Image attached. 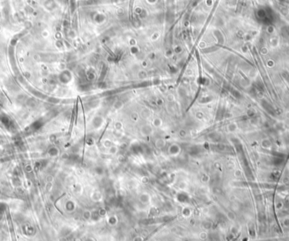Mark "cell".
Returning <instances> with one entry per match:
<instances>
[{
    "label": "cell",
    "mask_w": 289,
    "mask_h": 241,
    "mask_svg": "<svg viewBox=\"0 0 289 241\" xmlns=\"http://www.w3.org/2000/svg\"><path fill=\"white\" fill-rule=\"evenodd\" d=\"M174 148H175V145H172V146H170V148H169V153H170L171 156H177L178 153H179L180 146H177L176 149H174Z\"/></svg>",
    "instance_id": "obj_1"
},
{
    "label": "cell",
    "mask_w": 289,
    "mask_h": 241,
    "mask_svg": "<svg viewBox=\"0 0 289 241\" xmlns=\"http://www.w3.org/2000/svg\"><path fill=\"white\" fill-rule=\"evenodd\" d=\"M140 114H141V116H142L143 118H145V119H148V118L150 116V109H148L147 108H143V109L141 110Z\"/></svg>",
    "instance_id": "obj_2"
},
{
    "label": "cell",
    "mask_w": 289,
    "mask_h": 241,
    "mask_svg": "<svg viewBox=\"0 0 289 241\" xmlns=\"http://www.w3.org/2000/svg\"><path fill=\"white\" fill-rule=\"evenodd\" d=\"M113 107L114 109L119 110V109H121V108H122L123 107H124V102H123L122 101H120V100L116 101V102L113 103Z\"/></svg>",
    "instance_id": "obj_3"
},
{
    "label": "cell",
    "mask_w": 289,
    "mask_h": 241,
    "mask_svg": "<svg viewBox=\"0 0 289 241\" xmlns=\"http://www.w3.org/2000/svg\"><path fill=\"white\" fill-rule=\"evenodd\" d=\"M165 141L164 140H162V139H158V140H156V143H155V145H156V146L157 147L158 149H161L162 148L163 146H165Z\"/></svg>",
    "instance_id": "obj_4"
},
{
    "label": "cell",
    "mask_w": 289,
    "mask_h": 241,
    "mask_svg": "<svg viewBox=\"0 0 289 241\" xmlns=\"http://www.w3.org/2000/svg\"><path fill=\"white\" fill-rule=\"evenodd\" d=\"M139 200L142 203H148L150 200V196L148 194H142L139 197Z\"/></svg>",
    "instance_id": "obj_5"
},
{
    "label": "cell",
    "mask_w": 289,
    "mask_h": 241,
    "mask_svg": "<svg viewBox=\"0 0 289 241\" xmlns=\"http://www.w3.org/2000/svg\"><path fill=\"white\" fill-rule=\"evenodd\" d=\"M142 130H144V132H142V133L144 134V135H149L152 131L151 127L149 126V125H145V127H143Z\"/></svg>",
    "instance_id": "obj_6"
},
{
    "label": "cell",
    "mask_w": 289,
    "mask_h": 241,
    "mask_svg": "<svg viewBox=\"0 0 289 241\" xmlns=\"http://www.w3.org/2000/svg\"><path fill=\"white\" fill-rule=\"evenodd\" d=\"M152 124H153V125L155 127H160L161 124H162V120H161L160 118H156V119H153Z\"/></svg>",
    "instance_id": "obj_7"
},
{
    "label": "cell",
    "mask_w": 289,
    "mask_h": 241,
    "mask_svg": "<svg viewBox=\"0 0 289 241\" xmlns=\"http://www.w3.org/2000/svg\"><path fill=\"white\" fill-rule=\"evenodd\" d=\"M103 145H104V146L106 147V148L109 149L110 147L112 146V142L109 141V140H105V141H103Z\"/></svg>",
    "instance_id": "obj_8"
},
{
    "label": "cell",
    "mask_w": 289,
    "mask_h": 241,
    "mask_svg": "<svg viewBox=\"0 0 289 241\" xmlns=\"http://www.w3.org/2000/svg\"><path fill=\"white\" fill-rule=\"evenodd\" d=\"M109 152L111 154H113L114 155V154H116L118 152V148L116 146H111L109 148Z\"/></svg>",
    "instance_id": "obj_9"
},
{
    "label": "cell",
    "mask_w": 289,
    "mask_h": 241,
    "mask_svg": "<svg viewBox=\"0 0 289 241\" xmlns=\"http://www.w3.org/2000/svg\"><path fill=\"white\" fill-rule=\"evenodd\" d=\"M115 128L117 129V130H121V129L123 128V124L121 122H117L115 124Z\"/></svg>",
    "instance_id": "obj_10"
},
{
    "label": "cell",
    "mask_w": 289,
    "mask_h": 241,
    "mask_svg": "<svg viewBox=\"0 0 289 241\" xmlns=\"http://www.w3.org/2000/svg\"><path fill=\"white\" fill-rule=\"evenodd\" d=\"M203 117H204V115H203V113H196V118L197 119H203Z\"/></svg>",
    "instance_id": "obj_11"
},
{
    "label": "cell",
    "mask_w": 289,
    "mask_h": 241,
    "mask_svg": "<svg viewBox=\"0 0 289 241\" xmlns=\"http://www.w3.org/2000/svg\"><path fill=\"white\" fill-rule=\"evenodd\" d=\"M93 240V239H87V240L86 241H92Z\"/></svg>",
    "instance_id": "obj_12"
}]
</instances>
